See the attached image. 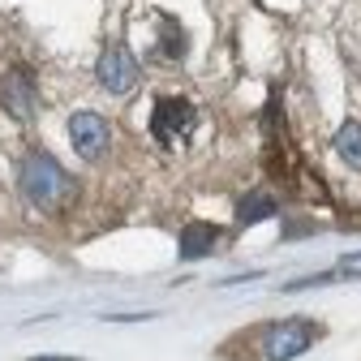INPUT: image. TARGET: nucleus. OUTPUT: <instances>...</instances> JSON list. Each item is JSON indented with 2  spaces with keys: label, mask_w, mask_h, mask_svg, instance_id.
<instances>
[{
  "label": "nucleus",
  "mask_w": 361,
  "mask_h": 361,
  "mask_svg": "<svg viewBox=\"0 0 361 361\" xmlns=\"http://www.w3.org/2000/svg\"><path fill=\"white\" fill-rule=\"evenodd\" d=\"M323 340V323L319 319H276V323H258L245 327L241 336H233L228 344H219V361H293L301 353H310Z\"/></svg>",
  "instance_id": "1"
},
{
  "label": "nucleus",
  "mask_w": 361,
  "mask_h": 361,
  "mask_svg": "<svg viewBox=\"0 0 361 361\" xmlns=\"http://www.w3.org/2000/svg\"><path fill=\"white\" fill-rule=\"evenodd\" d=\"M18 185H22V198H26L30 207L48 211V215L65 211V207L73 202V194H78V180H73L48 151L22 155V164H18Z\"/></svg>",
  "instance_id": "2"
},
{
  "label": "nucleus",
  "mask_w": 361,
  "mask_h": 361,
  "mask_svg": "<svg viewBox=\"0 0 361 361\" xmlns=\"http://www.w3.org/2000/svg\"><path fill=\"white\" fill-rule=\"evenodd\" d=\"M198 125V112L190 99H180V95H159L155 108H151V133H155V142L159 147H172L176 138H185V133Z\"/></svg>",
  "instance_id": "3"
},
{
  "label": "nucleus",
  "mask_w": 361,
  "mask_h": 361,
  "mask_svg": "<svg viewBox=\"0 0 361 361\" xmlns=\"http://www.w3.org/2000/svg\"><path fill=\"white\" fill-rule=\"evenodd\" d=\"M69 142L86 164H99L112 147V125L99 112H73L69 116Z\"/></svg>",
  "instance_id": "4"
},
{
  "label": "nucleus",
  "mask_w": 361,
  "mask_h": 361,
  "mask_svg": "<svg viewBox=\"0 0 361 361\" xmlns=\"http://www.w3.org/2000/svg\"><path fill=\"white\" fill-rule=\"evenodd\" d=\"M95 78H99V86L108 90V95H129V90L138 86L142 69H138V61H133V52L125 48V43H112V48L99 56V65H95Z\"/></svg>",
  "instance_id": "5"
},
{
  "label": "nucleus",
  "mask_w": 361,
  "mask_h": 361,
  "mask_svg": "<svg viewBox=\"0 0 361 361\" xmlns=\"http://www.w3.org/2000/svg\"><path fill=\"white\" fill-rule=\"evenodd\" d=\"M0 108H5L13 121H30L35 116L39 95H35V73L26 65H13L5 78H0Z\"/></svg>",
  "instance_id": "6"
},
{
  "label": "nucleus",
  "mask_w": 361,
  "mask_h": 361,
  "mask_svg": "<svg viewBox=\"0 0 361 361\" xmlns=\"http://www.w3.org/2000/svg\"><path fill=\"white\" fill-rule=\"evenodd\" d=\"M219 245V228L215 224H185V228H180V262H194V258H207L211 250Z\"/></svg>",
  "instance_id": "7"
},
{
  "label": "nucleus",
  "mask_w": 361,
  "mask_h": 361,
  "mask_svg": "<svg viewBox=\"0 0 361 361\" xmlns=\"http://www.w3.org/2000/svg\"><path fill=\"white\" fill-rule=\"evenodd\" d=\"M276 211H280L276 198L262 194V190H254V194H245V198L237 202V228H250V224H258V219H271Z\"/></svg>",
  "instance_id": "8"
},
{
  "label": "nucleus",
  "mask_w": 361,
  "mask_h": 361,
  "mask_svg": "<svg viewBox=\"0 0 361 361\" xmlns=\"http://www.w3.org/2000/svg\"><path fill=\"white\" fill-rule=\"evenodd\" d=\"M159 56H168V61H180L185 56V48H190V39H185V30H180V22L176 18H159Z\"/></svg>",
  "instance_id": "9"
},
{
  "label": "nucleus",
  "mask_w": 361,
  "mask_h": 361,
  "mask_svg": "<svg viewBox=\"0 0 361 361\" xmlns=\"http://www.w3.org/2000/svg\"><path fill=\"white\" fill-rule=\"evenodd\" d=\"M336 151H340V159H344L348 168L361 172V121H344V125H340V133H336Z\"/></svg>",
  "instance_id": "10"
},
{
  "label": "nucleus",
  "mask_w": 361,
  "mask_h": 361,
  "mask_svg": "<svg viewBox=\"0 0 361 361\" xmlns=\"http://www.w3.org/2000/svg\"><path fill=\"white\" fill-rule=\"evenodd\" d=\"M30 361H82V357H30Z\"/></svg>",
  "instance_id": "11"
}]
</instances>
